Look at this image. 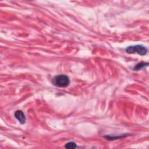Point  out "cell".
Here are the masks:
<instances>
[{
	"label": "cell",
	"mask_w": 149,
	"mask_h": 149,
	"mask_svg": "<svg viewBox=\"0 0 149 149\" xmlns=\"http://www.w3.org/2000/svg\"><path fill=\"white\" fill-rule=\"evenodd\" d=\"M70 83L69 77L65 74H59L52 79V84L58 87H66Z\"/></svg>",
	"instance_id": "6da1fadb"
},
{
	"label": "cell",
	"mask_w": 149,
	"mask_h": 149,
	"mask_svg": "<svg viewBox=\"0 0 149 149\" xmlns=\"http://www.w3.org/2000/svg\"><path fill=\"white\" fill-rule=\"evenodd\" d=\"M147 48L141 45H136L129 46L126 49V52L128 54L137 53L140 55L143 56L147 53Z\"/></svg>",
	"instance_id": "7a4b0ae2"
},
{
	"label": "cell",
	"mask_w": 149,
	"mask_h": 149,
	"mask_svg": "<svg viewBox=\"0 0 149 149\" xmlns=\"http://www.w3.org/2000/svg\"><path fill=\"white\" fill-rule=\"evenodd\" d=\"M14 116L20 124H24L25 123L26 117L24 113L21 110L16 111L14 113Z\"/></svg>",
	"instance_id": "3957f363"
},
{
	"label": "cell",
	"mask_w": 149,
	"mask_h": 149,
	"mask_svg": "<svg viewBox=\"0 0 149 149\" xmlns=\"http://www.w3.org/2000/svg\"><path fill=\"white\" fill-rule=\"evenodd\" d=\"M148 65V63H146V62H140L137 63L133 68L134 70H139L140 69H141L142 68H143L144 66H147Z\"/></svg>",
	"instance_id": "277c9868"
},
{
	"label": "cell",
	"mask_w": 149,
	"mask_h": 149,
	"mask_svg": "<svg viewBox=\"0 0 149 149\" xmlns=\"http://www.w3.org/2000/svg\"><path fill=\"white\" fill-rule=\"evenodd\" d=\"M65 147L68 149H74V148H76L77 146L75 143L71 141V142H69V143H66L65 144Z\"/></svg>",
	"instance_id": "5b68a950"
}]
</instances>
